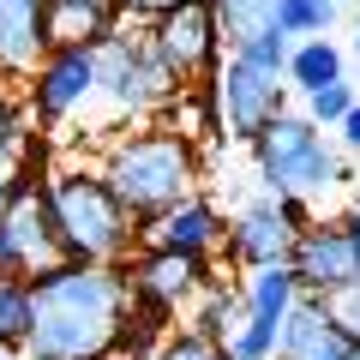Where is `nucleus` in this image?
Listing matches in <instances>:
<instances>
[{"mask_svg":"<svg viewBox=\"0 0 360 360\" xmlns=\"http://www.w3.org/2000/svg\"><path fill=\"white\" fill-rule=\"evenodd\" d=\"M30 144V132H25V108H18V96L6 84H0V150L6 156H18Z\"/></svg>","mask_w":360,"mask_h":360,"instance_id":"nucleus-25","label":"nucleus"},{"mask_svg":"<svg viewBox=\"0 0 360 360\" xmlns=\"http://www.w3.org/2000/svg\"><path fill=\"white\" fill-rule=\"evenodd\" d=\"M150 49L162 54V66L193 84V78H210V66L222 60V25L210 0H180L168 13L150 18Z\"/></svg>","mask_w":360,"mask_h":360,"instance_id":"nucleus-8","label":"nucleus"},{"mask_svg":"<svg viewBox=\"0 0 360 360\" xmlns=\"http://www.w3.org/2000/svg\"><path fill=\"white\" fill-rule=\"evenodd\" d=\"M25 150H30V144H25ZM25 150H18V156H6V150H0V210L13 205V193L25 186V180H30V168H25Z\"/></svg>","mask_w":360,"mask_h":360,"instance_id":"nucleus-27","label":"nucleus"},{"mask_svg":"<svg viewBox=\"0 0 360 360\" xmlns=\"http://www.w3.org/2000/svg\"><path fill=\"white\" fill-rule=\"evenodd\" d=\"M0 229L13 234L18 258H25V276H37V270L60 264V234H54V210H49V186L42 180H25L13 193V205L0 210Z\"/></svg>","mask_w":360,"mask_h":360,"instance_id":"nucleus-14","label":"nucleus"},{"mask_svg":"<svg viewBox=\"0 0 360 360\" xmlns=\"http://www.w3.org/2000/svg\"><path fill=\"white\" fill-rule=\"evenodd\" d=\"M288 49H295V37H283L276 25H264V30H252L246 42H234L229 54H240L246 66H264V72H283V66H288Z\"/></svg>","mask_w":360,"mask_h":360,"instance_id":"nucleus-24","label":"nucleus"},{"mask_svg":"<svg viewBox=\"0 0 360 360\" xmlns=\"http://www.w3.org/2000/svg\"><path fill=\"white\" fill-rule=\"evenodd\" d=\"M300 295H307V288H300V276L288 270V258L283 264H252L240 276V312L252 324H270V330H283V319L295 312Z\"/></svg>","mask_w":360,"mask_h":360,"instance_id":"nucleus-17","label":"nucleus"},{"mask_svg":"<svg viewBox=\"0 0 360 360\" xmlns=\"http://www.w3.org/2000/svg\"><path fill=\"white\" fill-rule=\"evenodd\" d=\"M336 18H342V0H276V30L295 37V42L330 37Z\"/></svg>","mask_w":360,"mask_h":360,"instance_id":"nucleus-19","label":"nucleus"},{"mask_svg":"<svg viewBox=\"0 0 360 360\" xmlns=\"http://www.w3.org/2000/svg\"><path fill=\"white\" fill-rule=\"evenodd\" d=\"M127 319H132L127 270L60 258L30 276L25 360H120Z\"/></svg>","mask_w":360,"mask_h":360,"instance_id":"nucleus-1","label":"nucleus"},{"mask_svg":"<svg viewBox=\"0 0 360 360\" xmlns=\"http://www.w3.org/2000/svg\"><path fill=\"white\" fill-rule=\"evenodd\" d=\"M156 360H229V348L205 342L198 330H180V336H168V342L156 348Z\"/></svg>","mask_w":360,"mask_h":360,"instance_id":"nucleus-26","label":"nucleus"},{"mask_svg":"<svg viewBox=\"0 0 360 360\" xmlns=\"http://www.w3.org/2000/svg\"><path fill=\"white\" fill-rule=\"evenodd\" d=\"M336 144L360 156V103H354V108H348V115H342V127H336Z\"/></svg>","mask_w":360,"mask_h":360,"instance_id":"nucleus-29","label":"nucleus"},{"mask_svg":"<svg viewBox=\"0 0 360 360\" xmlns=\"http://www.w3.org/2000/svg\"><path fill=\"white\" fill-rule=\"evenodd\" d=\"M30 336V276H0V348L25 354Z\"/></svg>","mask_w":360,"mask_h":360,"instance_id":"nucleus-21","label":"nucleus"},{"mask_svg":"<svg viewBox=\"0 0 360 360\" xmlns=\"http://www.w3.org/2000/svg\"><path fill=\"white\" fill-rule=\"evenodd\" d=\"M0 360H13V354H6V348H0Z\"/></svg>","mask_w":360,"mask_h":360,"instance_id":"nucleus-34","label":"nucleus"},{"mask_svg":"<svg viewBox=\"0 0 360 360\" xmlns=\"http://www.w3.org/2000/svg\"><path fill=\"white\" fill-rule=\"evenodd\" d=\"M360 336H348V324L330 312V300L319 295H300L295 312L283 319L276 330V360H348Z\"/></svg>","mask_w":360,"mask_h":360,"instance_id":"nucleus-12","label":"nucleus"},{"mask_svg":"<svg viewBox=\"0 0 360 360\" xmlns=\"http://www.w3.org/2000/svg\"><path fill=\"white\" fill-rule=\"evenodd\" d=\"M234 324H240V288H217V283H210L205 295H198V312H193L186 330H198L205 342L222 348V342L234 336Z\"/></svg>","mask_w":360,"mask_h":360,"instance_id":"nucleus-20","label":"nucleus"},{"mask_svg":"<svg viewBox=\"0 0 360 360\" xmlns=\"http://www.w3.org/2000/svg\"><path fill=\"white\" fill-rule=\"evenodd\" d=\"M127 13H144V18H156V13H168V6H180V0H120Z\"/></svg>","mask_w":360,"mask_h":360,"instance_id":"nucleus-31","label":"nucleus"},{"mask_svg":"<svg viewBox=\"0 0 360 360\" xmlns=\"http://www.w3.org/2000/svg\"><path fill=\"white\" fill-rule=\"evenodd\" d=\"M42 54V0H0V78H30Z\"/></svg>","mask_w":360,"mask_h":360,"instance_id":"nucleus-16","label":"nucleus"},{"mask_svg":"<svg viewBox=\"0 0 360 360\" xmlns=\"http://www.w3.org/2000/svg\"><path fill=\"white\" fill-rule=\"evenodd\" d=\"M336 78H348V60H342V49H336L330 37H307V42H295L288 49V66H283V84L288 90H324V84H336Z\"/></svg>","mask_w":360,"mask_h":360,"instance_id":"nucleus-18","label":"nucleus"},{"mask_svg":"<svg viewBox=\"0 0 360 360\" xmlns=\"http://www.w3.org/2000/svg\"><path fill=\"white\" fill-rule=\"evenodd\" d=\"M354 60H360V18H354Z\"/></svg>","mask_w":360,"mask_h":360,"instance_id":"nucleus-33","label":"nucleus"},{"mask_svg":"<svg viewBox=\"0 0 360 360\" xmlns=\"http://www.w3.org/2000/svg\"><path fill=\"white\" fill-rule=\"evenodd\" d=\"M330 312L348 324V336H360V283H354V288H342V295L330 300Z\"/></svg>","mask_w":360,"mask_h":360,"instance_id":"nucleus-28","label":"nucleus"},{"mask_svg":"<svg viewBox=\"0 0 360 360\" xmlns=\"http://www.w3.org/2000/svg\"><path fill=\"white\" fill-rule=\"evenodd\" d=\"M96 84H103L96 49H49L37 60V72L25 78V103L42 127H66L72 115H84L96 103Z\"/></svg>","mask_w":360,"mask_h":360,"instance_id":"nucleus-7","label":"nucleus"},{"mask_svg":"<svg viewBox=\"0 0 360 360\" xmlns=\"http://www.w3.org/2000/svg\"><path fill=\"white\" fill-rule=\"evenodd\" d=\"M288 270L300 276V288L319 300H336L342 288L360 283V252H354V234L342 229V217L336 222H307V229L295 234V246H288Z\"/></svg>","mask_w":360,"mask_h":360,"instance_id":"nucleus-10","label":"nucleus"},{"mask_svg":"<svg viewBox=\"0 0 360 360\" xmlns=\"http://www.w3.org/2000/svg\"><path fill=\"white\" fill-rule=\"evenodd\" d=\"M103 60V84H96V103L108 108V120H156L180 103V78L162 66V54L150 49V37H132V30H115V37L96 49Z\"/></svg>","mask_w":360,"mask_h":360,"instance_id":"nucleus-5","label":"nucleus"},{"mask_svg":"<svg viewBox=\"0 0 360 360\" xmlns=\"http://www.w3.org/2000/svg\"><path fill=\"white\" fill-rule=\"evenodd\" d=\"M295 234H300V229L288 222L283 198L258 193V198H246V205L229 217V240H222V246H229V252L252 270V264H283L288 246H295Z\"/></svg>","mask_w":360,"mask_h":360,"instance_id":"nucleus-11","label":"nucleus"},{"mask_svg":"<svg viewBox=\"0 0 360 360\" xmlns=\"http://www.w3.org/2000/svg\"><path fill=\"white\" fill-rule=\"evenodd\" d=\"M342 229H348V234H354V252H360V198H354V205H348V210H342Z\"/></svg>","mask_w":360,"mask_h":360,"instance_id":"nucleus-32","label":"nucleus"},{"mask_svg":"<svg viewBox=\"0 0 360 360\" xmlns=\"http://www.w3.org/2000/svg\"><path fill=\"white\" fill-rule=\"evenodd\" d=\"M246 150H252V174L270 198H312L319 205V198L342 193L354 180L342 150H336V139L324 127H312L307 115H295V108H283Z\"/></svg>","mask_w":360,"mask_h":360,"instance_id":"nucleus-4","label":"nucleus"},{"mask_svg":"<svg viewBox=\"0 0 360 360\" xmlns=\"http://www.w3.org/2000/svg\"><path fill=\"white\" fill-rule=\"evenodd\" d=\"M217 6V25H222V42H246L252 30L276 25V0H210Z\"/></svg>","mask_w":360,"mask_h":360,"instance_id":"nucleus-22","label":"nucleus"},{"mask_svg":"<svg viewBox=\"0 0 360 360\" xmlns=\"http://www.w3.org/2000/svg\"><path fill=\"white\" fill-rule=\"evenodd\" d=\"M96 174L108 180V193L127 205L132 222H156L162 210H174L180 198L198 193L205 156H198L193 132L162 127V120H144V127H132V132H120V139L103 144Z\"/></svg>","mask_w":360,"mask_h":360,"instance_id":"nucleus-2","label":"nucleus"},{"mask_svg":"<svg viewBox=\"0 0 360 360\" xmlns=\"http://www.w3.org/2000/svg\"><path fill=\"white\" fill-rule=\"evenodd\" d=\"M49 210H54V234L60 252L78 264H127V252L139 246V222L127 217L108 180L96 168H54L49 180Z\"/></svg>","mask_w":360,"mask_h":360,"instance_id":"nucleus-3","label":"nucleus"},{"mask_svg":"<svg viewBox=\"0 0 360 360\" xmlns=\"http://www.w3.org/2000/svg\"><path fill=\"white\" fill-rule=\"evenodd\" d=\"M120 270H127V283H132V300L168 312V319H180L210 288V258L174 252V246H139V258L120 264Z\"/></svg>","mask_w":360,"mask_h":360,"instance_id":"nucleus-9","label":"nucleus"},{"mask_svg":"<svg viewBox=\"0 0 360 360\" xmlns=\"http://www.w3.org/2000/svg\"><path fill=\"white\" fill-rule=\"evenodd\" d=\"M205 103L222 144H252L288 108V84L283 72H264V66H246L240 54H222L205 78Z\"/></svg>","mask_w":360,"mask_h":360,"instance_id":"nucleus-6","label":"nucleus"},{"mask_svg":"<svg viewBox=\"0 0 360 360\" xmlns=\"http://www.w3.org/2000/svg\"><path fill=\"white\" fill-rule=\"evenodd\" d=\"M120 0H42V42L49 49H103L120 30Z\"/></svg>","mask_w":360,"mask_h":360,"instance_id":"nucleus-15","label":"nucleus"},{"mask_svg":"<svg viewBox=\"0 0 360 360\" xmlns=\"http://www.w3.org/2000/svg\"><path fill=\"white\" fill-rule=\"evenodd\" d=\"M222 240H229V217H222V205L205 198V193L180 198V205L162 210L156 222H139V246H174V252L210 258Z\"/></svg>","mask_w":360,"mask_h":360,"instance_id":"nucleus-13","label":"nucleus"},{"mask_svg":"<svg viewBox=\"0 0 360 360\" xmlns=\"http://www.w3.org/2000/svg\"><path fill=\"white\" fill-rule=\"evenodd\" d=\"M354 103H360V96H354V84H348V78H336V84H324V90H307V96H300V115H307L312 127L336 132V127H342V115H348Z\"/></svg>","mask_w":360,"mask_h":360,"instance_id":"nucleus-23","label":"nucleus"},{"mask_svg":"<svg viewBox=\"0 0 360 360\" xmlns=\"http://www.w3.org/2000/svg\"><path fill=\"white\" fill-rule=\"evenodd\" d=\"M0 276H25V258H18V246H13L6 229H0Z\"/></svg>","mask_w":360,"mask_h":360,"instance_id":"nucleus-30","label":"nucleus"}]
</instances>
